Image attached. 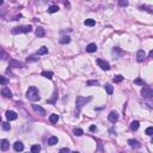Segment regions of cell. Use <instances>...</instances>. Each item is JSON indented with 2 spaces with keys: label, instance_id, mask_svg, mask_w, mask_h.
<instances>
[{
  "label": "cell",
  "instance_id": "25",
  "mask_svg": "<svg viewBox=\"0 0 153 153\" xmlns=\"http://www.w3.org/2000/svg\"><path fill=\"white\" fill-rule=\"evenodd\" d=\"M42 75H43L44 78L52 79V78H53V72H48V71H44V72H42Z\"/></svg>",
  "mask_w": 153,
  "mask_h": 153
},
{
  "label": "cell",
  "instance_id": "10",
  "mask_svg": "<svg viewBox=\"0 0 153 153\" xmlns=\"http://www.w3.org/2000/svg\"><path fill=\"white\" fill-rule=\"evenodd\" d=\"M1 95H3L5 98H12V92H11L10 88H7V87H4L3 90H1Z\"/></svg>",
  "mask_w": 153,
  "mask_h": 153
},
{
  "label": "cell",
  "instance_id": "19",
  "mask_svg": "<svg viewBox=\"0 0 153 153\" xmlns=\"http://www.w3.org/2000/svg\"><path fill=\"white\" fill-rule=\"evenodd\" d=\"M49 120H50V122H52V123H57V121H59V115H56V114L50 115Z\"/></svg>",
  "mask_w": 153,
  "mask_h": 153
},
{
  "label": "cell",
  "instance_id": "26",
  "mask_svg": "<svg viewBox=\"0 0 153 153\" xmlns=\"http://www.w3.org/2000/svg\"><path fill=\"white\" fill-rule=\"evenodd\" d=\"M7 84H8V79L6 77L0 75V85H7Z\"/></svg>",
  "mask_w": 153,
  "mask_h": 153
},
{
  "label": "cell",
  "instance_id": "3",
  "mask_svg": "<svg viewBox=\"0 0 153 153\" xmlns=\"http://www.w3.org/2000/svg\"><path fill=\"white\" fill-rule=\"evenodd\" d=\"M91 101V97H87V98H85V97L83 96H78L77 97V101H75V104H77V109H78V111H80V109L83 108V105H85L87 102Z\"/></svg>",
  "mask_w": 153,
  "mask_h": 153
},
{
  "label": "cell",
  "instance_id": "7",
  "mask_svg": "<svg viewBox=\"0 0 153 153\" xmlns=\"http://www.w3.org/2000/svg\"><path fill=\"white\" fill-rule=\"evenodd\" d=\"M108 120H109L111 123H115V122H117V120H119V115H117V112L111 111L109 115H108Z\"/></svg>",
  "mask_w": 153,
  "mask_h": 153
},
{
  "label": "cell",
  "instance_id": "5",
  "mask_svg": "<svg viewBox=\"0 0 153 153\" xmlns=\"http://www.w3.org/2000/svg\"><path fill=\"white\" fill-rule=\"evenodd\" d=\"M97 65H98L103 71H109L110 70V65L102 59H97Z\"/></svg>",
  "mask_w": 153,
  "mask_h": 153
},
{
  "label": "cell",
  "instance_id": "35",
  "mask_svg": "<svg viewBox=\"0 0 153 153\" xmlns=\"http://www.w3.org/2000/svg\"><path fill=\"white\" fill-rule=\"evenodd\" d=\"M134 84H137V85H142L144 86V81L141 80L140 78H137V79H135L134 80Z\"/></svg>",
  "mask_w": 153,
  "mask_h": 153
},
{
  "label": "cell",
  "instance_id": "36",
  "mask_svg": "<svg viewBox=\"0 0 153 153\" xmlns=\"http://www.w3.org/2000/svg\"><path fill=\"white\" fill-rule=\"evenodd\" d=\"M60 153H70V150H68L67 147L61 148V150H60Z\"/></svg>",
  "mask_w": 153,
  "mask_h": 153
},
{
  "label": "cell",
  "instance_id": "22",
  "mask_svg": "<svg viewBox=\"0 0 153 153\" xmlns=\"http://www.w3.org/2000/svg\"><path fill=\"white\" fill-rule=\"evenodd\" d=\"M47 53H48V48L43 46V47H41L38 49V53H37V55H44V54H47Z\"/></svg>",
  "mask_w": 153,
  "mask_h": 153
},
{
  "label": "cell",
  "instance_id": "17",
  "mask_svg": "<svg viewBox=\"0 0 153 153\" xmlns=\"http://www.w3.org/2000/svg\"><path fill=\"white\" fill-rule=\"evenodd\" d=\"M7 57H8V54L5 52V50H4V48L0 47V59H1V60H6Z\"/></svg>",
  "mask_w": 153,
  "mask_h": 153
},
{
  "label": "cell",
  "instance_id": "21",
  "mask_svg": "<svg viewBox=\"0 0 153 153\" xmlns=\"http://www.w3.org/2000/svg\"><path fill=\"white\" fill-rule=\"evenodd\" d=\"M36 35L38 37H43L44 35H46V31H44V29H42V28H37V30H36Z\"/></svg>",
  "mask_w": 153,
  "mask_h": 153
},
{
  "label": "cell",
  "instance_id": "20",
  "mask_svg": "<svg viewBox=\"0 0 153 153\" xmlns=\"http://www.w3.org/2000/svg\"><path fill=\"white\" fill-rule=\"evenodd\" d=\"M104 87H105V91L108 92V95H111L112 92H114V87H112L110 84H105V86H104Z\"/></svg>",
  "mask_w": 153,
  "mask_h": 153
},
{
  "label": "cell",
  "instance_id": "6",
  "mask_svg": "<svg viewBox=\"0 0 153 153\" xmlns=\"http://www.w3.org/2000/svg\"><path fill=\"white\" fill-rule=\"evenodd\" d=\"M32 109H34L38 115H41V116H44V115H46V110H44L42 106H40V105L34 104V105H32Z\"/></svg>",
  "mask_w": 153,
  "mask_h": 153
},
{
  "label": "cell",
  "instance_id": "40",
  "mask_svg": "<svg viewBox=\"0 0 153 153\" xmlns=\"http://www.w3.org/2000/svg\"><path fill=\"white\" fill-rule=\"evenodd\" d=\"M152 55H153V50H151V52H150V54H148V56H152Z\"/></svg>",
  "mask_w": 153,
  "mask_h": 153
},
{
  "label": "cell",
  "instance_id": "41",
  "mask_svg": "<svg viewBox=\"0 0 153 153\" xmlns=\"http://www.w3.org/2000/svg\"><path fill=\"white\" fill-rule=\"evenodd\" d=\"M4 3V1H3V0H0V5H1V4H3Z\"/></svg>",
  "mask_w": 153,
  "mask_h": 153
},
{
  "label": "cell",
  "instance_id": "9",
  "mask_svg": "<svg viewBox=\"0 0 153 153\" xmlns=\"http://www.w3.org/2000/svg\"><path fill=\"white\" fill-rule=\"evenodd\" d=\"M6 117H7L8 121H13V120L17 119V114L12 110H8V111H6Z\"/></svg>",
  "mask_w": 153,
  "mask_h": 153
},
{
  "label": "cell",
  "instance_id": "12",
  "mask_svg": "<svg viewBox=\"0 0 153 153\" xmlns=\"http://www.w3.org/2000/svg\"><path fill=\"white\" fill-rule=\"evenodd\" d=\"M13 148H14L16 152H22V151L24 150V145L21 141H17V142H14V145H13Z\"/></svg>",
  "mask_w": 153,
  "mask_h": 153
},
{
  "label": "cell",
  "instance_id": "18",
  "mask_svg": "<svg viewBox=\"0 0 153 153\" xmlns=\"http://www.w3.org/2000/svg\"><path fill=\"white\" fill-rule=\"evenodd\" d=\"M139 126H140V123L137 121H133L132 123H130V129L132 130H137L139 129Z\"/></svg>",
  "mask_w": 153,
  "mask_h": 153
},
{
  "label": "cell",
  "instance_id": "30",
  "mask_svg": "<svg viewBox=\"0 0 153 153\" xmlns=\"http://www.w3.org/2000/svg\"><path fill=\"white\" fill-rule=\"evenodd\" d=\"M73 133H74V135H77V136H81V135L84 134L83 129H80V128H75V129L73 130Z\"/></svg>",
  "mask_w": 153,
  "mask_h": 153
},
{
  "label": "cell",
  "instance_id": "27",
  "mask_svg": "<svg viewBox=\"0 0 153 153\" xmlns=\"http://www.w3.org/2000/svg\"><path fill=\"white\" fill-rule=\"evenodd\" d=\"M95 24H96V22H95V19H91V18H88V19H86V21H85V25H87V26H93Z\"/></svg>",
  "mask_w": 153,
  "mask_h": 153
},
{
  "label": "cell",
  "instance_id": "34",
  "mask_svg": "<svg viewBox=\"0 0 153 153\" xmlns=\"http://www.w3.org/2000/svg\"><path fill=\"white\" fill-rule=\"evenodd\" d=\"M92 85H98V81H97V80H88L87 81V86H92Z\"/></svg>",
  "mask_w": 153,
  "mask_h": 153
},
{
  "label": "cell",
  "instance_id": "4",
  "mask_svg": "<svg viewBox=\"0 0 153 153\" xmlns=\"http://www.w3.org/2000/svg\"><path fill=\"white\" fill-rule=\"evenodd\" d=\"M141 95H142L145 98H152L153 97V90L150 86H144L142 90H141Z\"/></svg>",
  "mask_w": 153,
  "mask_h": 153
},
{
  "label": "cell",
  "instance_id": "2",
  "mask_svg": "<svg viewBox=\"0 0 153 153\" xmlns=\"http://www.w3.org/2000/svg\"><path fill=\"white\" fill-rule=\"evenodd\" d=\"M32 30L31 25H24V26H17L12 29V34H26Z\"/></svg>",
  "mask_w": 153,
  "mask_h": 153
},
{
  "label": "cell",
  "instance_id": "33",
  "mask_svg": "<svg viewBox=\"0 0 153 153\" xmlns=\"http://www.w3.org/2000/svg\"><path fill=\"white\" fill-rule=\"evenodd\" d=\"M146 134H147L148 136H151V135L153 134V127H148L147 129H146Z\"/></svg>",
  "mask_w": 153,
  "mask_h": 153
},
{
  "label": "cell",
  "instance_id": "14",
  "mask_svg": "<svg viewBox=\"0 0 153 153\" xmlns=\"http://www.w3.org/2000/svg\"><path fill=\"white\" fill-rule=\"evenodd\" d=\"M145 57H146V54H145V52H144L142 49L137 52V54H136V60L139 61V62L144 61V59H145Z\"/></svg>",
  "mask_w": 153,
  "mask_h": 153
},
{
  "label": "cell",
  "instance_id": "8",
  "mask_svg": "<svg viewBox=\"0 0 153 153\" xmlns=\"http://www.w3.org/2000/svg\"><path fill=\"white\" fill-rule=\"evenodd\" d=\"M8 148H10V142H8L6 139H4V140H1V142H0V150L1 151H7Z\"/></svg>",
  "mask_w": 153,
  "mask_h": 153
},
{
  "label": "cell",
  "instance_id": "24",
  "mask_svg": "<svg viewBox=\"0 0 153 153\" xmlns=\"http://www.w3.org/2000/svg\"><path fill=\"white\" fill-rule=\"evenodd\" d=\"M37 60H38V55H31V56H29L28 59H26V61H28V62H35Z\"/></svg>",
  "mask_w": 153,
  "mask_h": 153
},
{
  "label": "cell",
  "instance_id": "39",
  "mask_svg": "<svg viewBox=\"0 0 153 153\" xmlns=\"http://www.w3.org/2000/svg\"><path fill=\"white\" fill-rule=\"evenodd\" d=\"M96 130H97L96 126H91L90 127V132H96Z\"/></svg>",
  "mask_w": 153,
  "mask_h": 153
},
{
  "label": "cell",
  "instance_id": "15",
  "mask_svg": "<svg viewBox=\"0 0 153 153\" xmlns=\"http://www.w3.org/2000/svg\"><path fill=\"white\" fill-rule=\"evenodd\" d=\"M97 50V46H96V43H90L86 47V52H88V53H95Z\"/></svg>",
  "mask_w": 153,
  "mask_h": 153
},
{
  "label": "cell",
  "instance_id": "32",
  "mask_svg": "<svg viewBox=\"0 0 153 153\" xmlns=\"http://www.w3.org/2000/svg\"><path fill=\"white\" fill-rule=\"evenodd\" d=\"M3 128L5 130H10L11 129V126L8 125V122H4V123H3Z\"/></svg>",
  "mask_w": 153,
  "mask_h": 153
},
{
  "label": "cell",
  "instance_id": "31",
  "mask_svg": "<svg viewBox=\"0 0 153 153\" xmlns=\"http://www.w3.org/2000/svg\"><path fill=\"white\" fill-rule=\"evenodd\" d=\"M122 80H123V77H122L121 74L115 75V78H114V81H115V83H121Z\"/></svg>",
  "mask_w": 153,
  "mask_h": 153
},
{
  "label": "cell",
  "instance_id": "37",
  "mask_svg": "<svg viewBox=\"0 0 153 153\" xmlns=\"http://www.w3.org/2000/svg\"><path fill=\"white\" fill-rule=\"evenodd\" d=\"M119 4H120L121 6H127V5H128V1H123V0H120Z\"/></svg>",
  "mask_w": 153,
  "mask_h": 153
},
{
  "label": "cell",
  "instance_id": "11",
  "mask_svg": "<svg viewBox=\"0 0 153 153\" xmlns=\"http://www.w3.org/2000/svg\"><path fill=\"white\" fill-rule=\"evenodd\" d=\"M128 144H129V146H130V147H133V148H139V147H141V144L137 140H134V139H130V140H128Z\"/></svg>",
  "mask_w": 153,
  "mask_h": 153
},
{
  "label": "cell",
  "instance_id": "42",
  "mask_svg": "<svg viewBox=\"0 0 153 153\" xmlns=\"http://www.w3.org/2000/svg\"><path fill=\"white\" fill-rule=\"evenodd\" d=\"M72 153H79V152H77V151H75V152H72Z\"/></svg>",
  "mask_w": 153,
  "mask_h": 153
},
{
  "label": "cell",
  "instance_id": "28",
  "mask_svg": "<svg viewBox=\"0 0 153 153\" xmlns=\"http://www.w3.org/2000/svg\"><path fill=\"white\" fill-rule=\"evenodd\" d=\"M71 42V38L68 36H63L62 38L60 40V43H62V44H67V43H70Z\"/></svg>",
  "mask_w": 153,
  "mask_h": 153
},
{
  "label": "cell",
  "instance_id": "38",
  "mask_svg": "<svg viewBox=\"0 0 153 153\" xmlns=\"http://www.w3.org/2000/svg\"><path fill=\"white\" fill-rule=\"evenodd\" d=\"M56 91L54 92V97H53V99H50V101H48V103H55V98H56Z\"/></svg>",
  "mask_w": 153,
  "mask_h": 153
},
{
  "label": "cell",
  "instance_id": "43",
  "mask_svg": "<svg viewBox=\"0 0 153 153\" xmlns=\"http://www.w3.org/2000/svg\"><path fill=\"white\" fill-rule=\"evenodd\" d=\"M0 122H1V117H0Z\"/></svg>",
  "mask_w": 153,
  "mask_h": 153
},
{
  "label": "cell",
  "instance_id": "1",
  "mask_svg": "<svg viewBox=\"0 0 153 153\" xmlns=\"http://www.w3.org/2000/svg\"><path fill=\"white\" fill-rule=\"evenodd\" d=\"M26 97L32 102L40 101V95H38V90H37V87H35V86H30L29 90L26 91Z\"/></svg>",
  "mask_w": 153,
  "mask_h": 153
},
{
  "label": "cell",
  "instance_id": "23",
  "mask_svg": "<svg viewBox=\"0 0 153 153\" xmlns=\"http://www.w3.org/2000/svg\"><path fill=\"white\" fill-rule=\"evenodd\" d=\"M41 151V146L40 145H32L31 146V153H38Z\"/></svg>",
  "mask_w": 153,
  "mask_h": 153
},
{
  "label": "cell",
  "instance_id": "13",
  "mask_svg": "<svg viewBox=\"0 0 153 153\" xmlns=\"http://www.w3.org/2000/svg\"><path fill=\"white\" fill-rule=\"evenodd\" d=\"M8 66H10L11 68H17V67H21L22 63L19 62V61H17V60H14V59H11Z\"/></svg>",
  "mask_w": 153,
  "mask_h": 153
},
{
  "label": "cell",
  "instance_id": "29",
  "mask_svg": "<svg viewBox=\"0 0 153 153\" xmlns=\"http://www.w3.org/2000/svg\"><path fill=\"white\" fill-rule=\"evenodd\" d=\"M57 11H59V7H57L56 5H53L48 8V12L49 13H55V12H57Z\"/></svg>",
  "mask_w": 153,
  "mask_h": 153
},
{
  "label": "cell",
  "instance_id": "16",
  "mask_svg": "<svg viewBox=\"0 0 153 153\" xmlns=\"http://www.w3.org/2000/svg\"><path fill=\"white\" fill-rule=\"evenodd\" d=\"M57 142H59V139H57L56 136H52V137H49V139H48V145H50V146L56 145Z\"/></svg>",
  "mask_w": 153,
  "mask_h": 153
}]
</instances>
